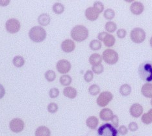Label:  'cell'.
I'll return each instance as SVG.
<instances>
[{"label":"cell","mask_w":152,"mask_h":136,"mask_svg":"<svg viewBox=\"0 0 152 136\" xmlns=\"http://www.w3.org/2000/svg\"><path fill=\"white\" fill-rule=\"evenodd\" d=\"M138 73L140 78L144 81H152V62L146 61L140 64Z\"/></svg>","instance_id":"1"},{"label":"cell","mask_w":152,"mask_h":136,"mask_svg":"<svg viewBox=\"0 0 152 136\" xmlns=\"http://www.w3.org/2000/svg\"><path fill=\"white\" fill-rule=\"evenodd\" d=\"M89 32L87 28L81 25H77L72 29L70 35L74 41L81 42L85 40L88 36Z\"/></svg>","instance_id":"2"},{"label":"cell","mask_w":152,"mask_h":136,"mask_svg":"<svg viewBox=\"0 0 152 136\" xmlns=\"http://www.w3.org/2000/svg\"><path fill=\"white\" fill-rule=\"evenodd\" d=\"M46 36L47 33L46 30L40 26H34L29 31V37L33 42H42L46 39Z\"/></svg>","instance_id":"3"},{"label":"cell","mask_w":152,"mask_h":136,"mask_svg":"<svg viewBox=\"0 0 152 136\" xmlns=\"http://www.w3.org/2000/svg\"><path fill=\"white\" fill-rule=\"evenodd\" d=\"M98 136H118V130L112 124H103L98 128Z\"/></svg>","instance_id":"4"},{"label":"cell","mask_w":152,"mask_h":136,"mask_svg":"<svg viewBox=\"0 0 152 136\" xmlns=\"http://www.w3.org/2000/svg\"><path fill=\"white\" fill-rule=\"evenodd\" d=\"M102 59L106 64L109 65H114L118 61V54L115 50L111 49H107L103 51Z\"/></svg>","instance_id":"5"},{"label":"cell","mask_w":152,"mask_h":136,"mask_svg":"<svg viewBox=\"0 0 152 136\" xmlns=\"http://www.w3.org/2000/svg\"><path fill=\"white\" fill-rule=\"evenodd\" d=\"M146 33L140 27H135L131 31L130 38L134 43L141 44L146 39Z\"/></svg>","instance_id":"6"},{"label":"cell","mask_w":152,"mask_h":136,"mask_svg":"<svg viewBox=\"0 0 152 136\" xmlns=\"http://www.w3.org/2000/svg\"><path fill=\"white\" fill-rule=\"evenodd\" d=\"M113 99V95L110 92H103L99 94L96 100L97 104L100 107H105Z\"/></svg>","instance_id":"7"},{"label":"cell","mask_w":152,"mask_h":136,"mask_svg":"<svg viewBox=\"0 0 152 136\" xmlns=\"http://www.w3.org/2000/svg\"><path fill=\"white\" fill-rule=\"evenodd\" d=\"M6 30L10 34H15L18 32L21 28V24L20 22L15 18L9 19L5 23Z\"/></svg>","instance_id":"8"},{"label":"cell","mask_w":152,"mask_h":136,"mask_svg":"<svg viewBox=\"0 0 152 136\" xmlns=\"http://www.w3.org/2000/svg\"><path fill=\"white\" fill-rule=\"evenodd\" d=\"M25 127V123L22 119L20 118H15L11 121L9 123V128L11 131L15 133H20L23 131Z\"/></svg>","instance_id":"9"},{"label":"cell","mask_w":152,"mask_h":136,"mask_svg":"<svg viewBox=\"0 0 152 136\" xmlns=\"http://www.w3.org/2000/svg\"><path fill=\"white\" fill-rule=\"evenodd\" d=\"M72 65L70 62L65 59L58 60L56 64V69L58 73L61 74H66L70 71Z\"/></svg>","instance_id":"10"},{"label":"cell","mask_w":152,"mask_h":136,"mask_svg":"<svg viewBox=\"0 0 152 136\" xmlns=\"http://www.w3.org/2000/svg\"><path fill=\"white\" fill-rule=\"evenodd\" d=\"M143 107L139 103H134L131 105L129 108L130 115L133 117L139 118L143 113Z\"/></svg>","instance_id":"11"},{"label":"cell","mask_w":152,"mask_h":136,"mask_svg":"<svg viewBox=\"0 0 152 136\" xmlns=\"http://www.w3.org/2000/svg\"><path fill=\"white\" fill-rule=\"evenodd\" d=\"M61 49L66 53H70L74 51L75 48V44L73 40L66 39L64 40L61 44Z\"/></svg>","instance_id":"12"},{"label":"cell","mask_w":152,"mask_h":136,"mask_svg":"<svg viewBox=\"0 0 152 136\" xmlns=\"http://www.w3.org/2000/svg\"><path fill=\"white\" fill-rule=\"evenodd\" d=\"M144 6L141 2L134 1L130 6V10L134 15H140L143 12Z\"/></svg>","instance_id":"13"},{"label":"cell","mask_w":152,"mask_h":136,"mask_svg":"<svg viewBox=\"0 0 152 136\" xmlns=\"http://www.w3.org/2000/svg\"><path fill=\"white\" fill-rule=\"evenodd\" d=\"M85 15L86 18L89 21H92V22H93V21H95L98 18L99 14L96 11L94 7H88L86 9Z\"/></svg>","instance_id":"14"},{"label":"cell","mask_w":152,"mask_h":136,"mask_svg":"<svg viewBox=\"0 0 152 136\" xmlns=\"http://www.w3.org/2000/svg\"><path fill=\"white\" fill-rule=\"evenodd\" d=\"M113 116V111L110 108H103L99 112V117L103 121H110Z\"/></svg>","instance_id":"15"},{"label":"cell","mask_w":152,"mask_h":136,"mask_svg":"<svg viewBox=\"0 0 152 136\" xmlns=\"http://www.w3.org/2000/svg\"><path fill=\"white\" fill-rule=\"evenodd\" d=\"M142 95L146 98L152 99V84H144L141 88Z\"/></svg>","instance_id":"16"},{"label":"cell","mask_w":152,"mask_h":136,"mask_svg":"<svg viewBox=\"0 0 152 136\" xmlns=\"http://www.w3.org/2000/svg\"><path fill=\"white\" fill-rule=\"evenodd\" d=\"M63 95L70 99H75L77 95V92L73 87L67 86L63 89Z\"/></svg>","instance_id":"17"},{"label":"cell","mask_w":152,"mask_h":136,"mask_svg":"<svg viewBox=\"0 0 152 136\" xmlns=\"http://www.w3.org/2000/svg\"><path fill=\"white\" fill-rule=\"evenodd\" d=\"M99 124L98 119L95 116H91L87 118L86 121V124L87 127L92 129V130H95L98 127Z\"/></svg>","instance_id":"18"},{"label":"cell","mask_w":152,"mask_h":136,"mask_svg":"<svg viewBox=\"0 0 152 136\" xmlns=\"http://www.w3.org/2000/svg\"><path fill=\"white\" fill-rule=\"evenodd\" d=\"M51 22V18L49 15L46 13H43L40 15L38 18V23L41 26H47Z\"/></svg>","instance_id":"19"},{"label":"cell","mask_w":152,"mask_h":136,"mask_svg":"<svg viewBox=\"0 0 152 136\" xmlns=\"http://www.w3.org/2000/svg\"><path fill=\"white\" fill-rule=\"evenodd\" d=\"M34 135L35 136H50L51 131L46 127L40 126L37 128Z\"/></svg>","instance_id":"20"},{"label":"cell","mask_w":152,"mask_h":136,"mask_svg":"<svg viewBox=\"0 0 152 136\" xmlns=\"http://www.w3.org/2000/svg\"><path fill=\"white\" fill-rule=\"evenodd\" d=\"M102 57L98 53H93L89 57V63L92 66L102 64Z\"/></svg>","instance_id":"21"},{"label":"cell","mask_w":152,"mask_h":136,"mask_svg":"<svg viewBox=\"0 0 152 136\" xmlns=\"http://www.w3.org/2000/svg\"><path fill=\"white\" fill-rule=\"evenodd\" d=\"M131 90H132V89H131L130 85L127 84H122L120 87L119 92L121 95L124 97H127L130 95L131 93Z\"/></svg>","instance_id":"22"},{"label":"cell","mask_w":152,"mask_h":136,"mask_svg":"<svg viewBox=\"0 0 152 136\" xmlns=\"http://www.w3.org/2000/svg\"><path fill=\"white\" fill-rule=\"evenodd\" d=\"M116 42L115 38L113 35L110 34H107V36H105L104 40H103V43L106 47H111L114 45H115Z\"/></svg>","instance_id":"23"},{"label":"cell","mask_w":152,"mask_h":136,"mask_svg":"<svg viewBox=\"0 0 152 136\" xmlns=\"http://www.w3.org/2000/svg\"><path fill=\"white\" fill-rule=\"evenodd\" d=\"M141 121L145 124L152 123V108L148 111V113H145L142 116Z\"/></svg>","instance_id":"24"},{"label":"cell","mask_w":152,"mask_h":136,"mask_svg":"<svg viewBox=\"0 0 152 136\" xmlns=\"http://www.w3.org/2000/svg\"><path fill=\"white\" fill-rule=\"evenodd\" d=\"M59 82L62 86L67 87L70 84H71V83L72 82V79L70 75H63L60 77Z\"/></svg>","instance_id":"25"},{"label":"cell","mask_w":152,"mask_h":136,"mask_svg":"<svg viewBox=\"0 0 152 136\" xmlns=\"http://www.w3.org/2000/svg\"><path fill=\"white\" fill-rule=\"evenodd\" d=\"M13 65L16 68H21L25 64V60L22 56H16L12 60Z\"/></svg>","instance_id":"26"},{"label":"cell","mask_w":152,"mask_h":136,"mask_svg":"<svg viewBox=\"0 0 152 136\" xmlns=\"http://www.w3.org/2000/svg\"><path fill=\"white\" fill-rule=\"evenodd\" d=\"M105 29L108 33H115L116 30L117 29V25L114 22L109 21V22H107L105 23Z\"/></svg>","instance_id":"27"},{"label":"cell","mask_w":152,"mask_h":136,"mask_svg":"<svg viewBox=\"0 0 152 136\" xmlns=\"http://www.w3.org/2000/svg\"><path fill=\"white\" fill-rule=\"evenodd\" d=\"M53 11L57 15H61L64 11V7L61 3H56L53 5Z\"/></svg>","instance_id":"28"},{"label":"cell","mask_w":152,"mask_h":136,"mask_svg":"<svg viewBox=\"0 0 152 136\" xmlns=\"http://www.w3.org/2000/svg\"><path fill=\"white\" fill-rule=\"evenodd\" d=\"M89 47L92 51H98L102 48V43L98 40H93L90 42Z\"/></svg>","instance_id":"29"},{"label":"cell","mask_w":152,"mask_h":136,"mask_svg":"<svg viewBox=\"0 0 152 136\" xmlns=\"http://www.w3.org/2000/svg\"><path fill=\"white\" fill-rule=\"evenodd\" d=\"M100 87L97 84H92L89 87L88 92L92 96H96L100 92Z\"/></svg>","instance_id":"30"},{"label":"cell","mask_w":152,"mask_h":136,"mask_svg":"<svg viewBox=\"0 0 152 136\" xmlns=\"http://www.w3.org/2000/svg\"><path fill=\"white\" fill-rule=\"evenodd\" d=\"M44 76L48 82H53L56 79V74L53 70H48L45 73Z\"/></svg>","instance_id":"31"},{"label":"cell","mask_w":152,"mask_h":136,"mask_svg":"<svg viewBox=\"0 0 152 136\" xmlns=\"http://www.w3.org/2000/svg\"><path fill=\"white\" fill-rule=\"evenodd\" d=\"M103 16L106 20H111L115 18V12L112 9H107L105 10L104 13H103Z\"/></svg>","instance_id":"32"},{"label":"cell","mask_w":152,"mask_h":136,"mask_svg":"<svg viewBox=\"0 0 152 136\" xmlns=\"http://www.w3.org/2000/svg\"><path fill=\"white\" fill-rule=\"evenodd\" d=\"M103 71H104V67L102 64L92 66V71L95 74H102Z\"/></svg>","instance_id":"33"},{"label":"cell","mask_w":152,"mask_h":136,"mask_svg":"<svg viewBox=\"0 0 152 136\" xmlns=\"http://www.w3.org/2000/svg\"><path fill=\"white\" fill-rule=\"evenodd\" d=\"M58 105L55 103H51L48 106V112H50L51 113H56L58 111Z\"/></svg>","instance_id":"34"},{"label":"cell","mask_w":152,"mask_h":136,"mask_svg":"<svg viewBox=\"0 0 152 136\" xmlns=\"http://www.w3.org/2000/svg\"><path fill=\"white\" fill-rule=\"evenodd\" d=\"M93 7L94 8V9L99 14L102 13L103 11V10H104V5H103V4L102 2L98 1L94 2V7Z\"/></svg>","instance_id":"35"},{"label":"cell","mask_w":152,"mask_h":136,"mask_svg":"<svg viewBox=\"0 0 152 136\" xmlns=\"http://www.w3.org/2000/svg\"><path fill=\"white\" fill-rule=\"evenodd\" d=\"M93 78H94V73L91 70H88L86 71L85 74L84 75V79L87 82H91Z\"/></svg>","instance_id":"36"},{"label":"cell","mask_w":152,"mask_h":136,"mask_svg":"<svg viewBox=\"0 0 152 136\" xmlns=\"http://www.w3.org/2000/svg\"><path fill=\"white\" fill-rule=\"evenodd\" d=\"M59 95V90H58L56 88H51L49 92V96L50 97V98L51 99H55Z\"/></svg>","instance_id":"37"},{"label":"cell","mask_w":152,"mask_h":136,"mask_svg":"<svg viewBox=\"0 0 152 136\" xmlns=\"http://www.w3.org/2000/svg\"><path fill=\"white\" fill-rule=\"evenodd\" d=\"M118 133H119L121 135H125L128 133V129L124 125H122L118 128Z\"/></svg>","instance_id":"38"},{"label":"cell","mask_w":152,"mask_h":136,"mask_svg":"<svg viewBox=\"0 0 152 136\" xmlns=\"http://www.w3.org/2000/svg\"><path fill=\"white\" fill-rule=\"evenodd\" d=\"M139 128V126L135 122H131L128 125V129L131 132H135Z\"/></svg>","instance_id":"39"},{"label":"cell","mask_w":152,"mask_h":136,"mask_svg":"<svg viewBox=\"0 0 152 136\" xmlns=\"http://www.w3.org/2000/svg\"><path fill=\"white\" fill-rule=\"evenodd\" d=\"M110 121H111L112 124L116 128L118 127V125H119V118H118V116H116V115H114V116L112 117V119H111V120H110Z\"/></svg>","instance_id":"40"},{"label":"cell","mask_w":152,"mask_h":136,"mask_svg":"<svg viewBox=\"0 0 152 136\" xmlns=\"http://www.w3.org/2000/svg\"><path fill=\"white\" fill-rule=\"evenodd\" d=\"M127 32L124 29H120L117 31V36H118L120 39H123L126 37Z\"/></svg>","instance_id":"41"},{"label":"cell","mask_w":152,"mask_h":136,"mask_svg":"<svg viewBox=\"0 0 152 136\" xmlns=\"http://www.w3.org/2000/svg\"><path fill=\"white\" fill-rule=\"evenodd\" d=\"M107 33H105V32H102V33H99L98 34V39L99 41H103L104 40L105 36H107Z\"/></svg>","instance_id":"42"},{"label":"cell","mask_w":152,"mask_h":136,"mask_svg":"<svg viewBox=\"0 0 152 136\" xmlns=\"http://www.w3.org/2000/svg\"><path fill=\"white\" fill-rule=\"evenodd\" d=\"M5 95V89L3 85L0 84V99H1Z\"/></svg>","instance_id":"43"},{"label":"cell","mask_w":152,"mask_h":136,"mask_svg":"<svg viewBox=\"0 0 152 136\" xmlns=\"http://www.w3.org/2000/svg\"><path fill=\"white\" fill-rule=\"evenodd\" d=\"M10 0H0V6L1 7H6L7 6L9 3H10Z\"/></svg>","instance_id":"44"},{"label":"cell","mask_w":152,"mask_h":136,"mask_svg":"<svg viewBox=\"0 0 152 136\" xmlns=\"http://www.w3.org/2000/svg\"><path fill=\"white\" fill-rule=\"evenodd\" d=\"M150 44L151 47H152V37L150 38Z\"/></svg>","instance_id":"45"},{"label":"cell","mask_w":152,"mask_h":136,"mask_svg":"<svg viewBox=\"0 0 152 136\" xmlns=\"http://www.w3.org/2000/svg\"><path fill=\"white\" fill-rule=\"evenodd\" d=\"M150 103H151V105L152 106V99H151V101H150Z\"/></svg>","instance_id":"46"}]
</instances>
